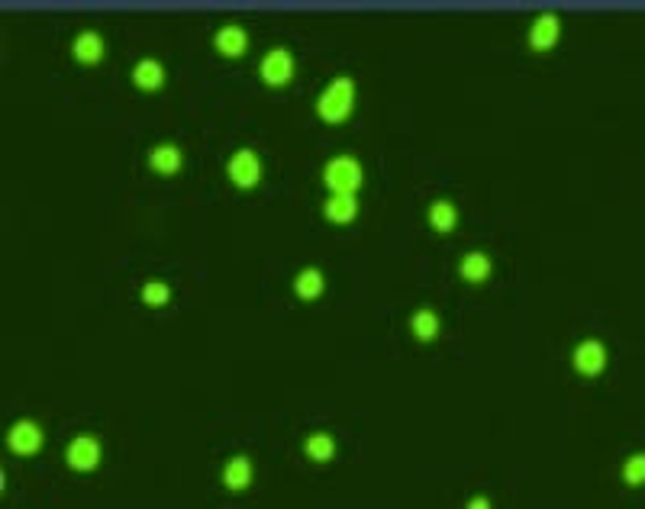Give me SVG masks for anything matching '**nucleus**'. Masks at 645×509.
I'll use <instances>...</instances> for the list:
<instances>
[{"label":"nucleus","mask_w":645,"mask_h":509,"mask_svg":"<svg viewBox=\"0 0 645 509\" xmlns=\"http://www.w3.org/2000/svg\"><path fill=\"white\" fill-rule=\"evenodd\" d=\"M355 110V81L352 77H332L316 97V117L330 126H339Z\"/></svg>","instance_id":"f257e3e1"},{"label":"nucleus","mask_w":645,"mask_h":509,"mask_svg":"<svg viewBox=\"0 0 645 509\" xmlns=\"http://www.w3.org/2000/svg\"><path fill=\"white\" fill-rule=\"evenodd\" d=\"M322 181H326V187H330L332 194L355 197V190L362 187V181H365V171H362V162L352 158V155H336V158H330V162L322 165Z\"/></svg>","instance_id":"f03ea898"},{"label":"nucleus","mask_w":645,"mask_h":509,"mask_svg":"<svg viewBox=\"0 0 645 509\" xmlns=\"http://www.w3.org/2000/svg\"><path fill=\"white\" fill-rule=\"evenodd\" d=\"M294 71H298L294 55H290V49H284V45L268 49L262 55V61H258V75H262V81L268 87H284L290 77H294Z\"/></svg>","instance_id":"7ed1b4c3"},{"label":"nucleus","mask_w":645,"mask_h":509,"mask_svg":"<svg viewBox=\"0 0 645 509\" xmlns=\"http://www.w3.org/2000/svg\"><path fill=\"white\" fill-rule=\"evenodd\" d=\"M43 441H45L43 425L33 423V419H17L7 432V448L13 451V455H20V458L39 455V451H43Z\"/></svg>","instance_id":"20e7f679"},{"label":"nucleus","mask_w":645,"mask_h":509,"mask_svg":"<svg viewBox=\"0 0 645 509\" xmlns=\"http://www.w3.org/2000/svg\"><path fill=\"white\" fill-rule=\"evenodd\" d=\"M103 458V448H101V439L91 432L85 435H75V439L69 441V448H65V465L71 467V471H94V467L101 465Z\"/></svg>","instance_id":"39448f33"},{"label":"nucleus","mask_w":645,"mask_h":509,"mask_svg":"<svg viewBox=\"0 0 645 509\" xmlns=\"http://www.w3.org/2000/svg\"><path fill=\"white\" fill-rule=\"evenodd\" d=\"M226 174H230V181L236 187L249 190V187L262 181V158H258L255 149H236L230 155V162H226Z\"/></svg>","instance_id":"423d86ee"},{"label":"nucleus","mask_w":645,"mask_h":509,"mask_svg":"<svg viewBox=\"0 0 645 509\" xmlns=\"http://www.w3.org/2000/svg\"><path fill=\"white\" fill-rule=\"evenodd\" d=\"M571 365H575L577 374H584V377H597V374L607 368V345H603L600 339L577 342L575 351H571Z\"/></svg>","instance_id":"0eeeda50"},{"label":"nucleus","mask_w":645,"mask_h":509,"mask_svg":"<svg viewBox=\"0 0 645 509\" xmlns=\"http://www.w3.org/2000/svg\"><path fill=\"white\" fill-rule=\"evenodd\" d=\"M559 36H561V17L559 13H539V17L533 20V26H529L527 45L533 52H549L555 43H559Z\"/></svg>","instance_id":"6e6552de"},{"label":"nucleus","mask_w":645,"mask_h":509,"mask_svg":"<svg viewBox=\"0 0 645 509\" xmlns=\"http://www.w3.org/2000/svg\"><path fill=\"white\" fill-rule=\"evenodd\" d=\"M213 49L226 55V59H239V55H246L249 49V33L242 23H223L216 33H213Z\"/></svg>","instance_id":"1a4fd4ad"},{"label":"nucleus","mask_w":645,"mask_h":509,"mask_svg":"<svg viewBox=\"0 0 645 509\" xmlns=\"http://www.w3.org/2000/svg\"><path fill=\"white\" fill-rule=\"evenodd\" d=\"M149 168H152L155 174L171 178V174H178V171L184 168V152H181L175 142L152 145V149H149Z\"/></svg>","instance_id":"9d476101"},{"label":"nucleus","mask_w":645,"mask_h":509,"mask_svg":"<svg viewBox=\"0 0 645 509\" xmlns=\"http://www.w3.org/2000/svg\"><path fill=\"white\" fill-rule=\"evenodd\" d=\"M252 458H246V455H233L226 465H223V474H220V481H223V487L230 493H242V490H249L252 487Z\"/></svg>","instance_id":"9b49d317"},{"label":"nucleus","mask_w":645,"mask_h":509,"mask_svg":"<svg viewBox=\"0 0 645 509\" xmlns=\"http://www.w3.org/2000/svg\"><path fill=\"white\" fill-rule=\"evenodd\" d=\"M103 52H107V45H103V36L97 33V29H81V33L71 39V55H75L81 65H97V61L103 59Z\"/></svg>","instance_id":"f8f14e48"},{"label":"nucleus","mask_w":645,"mask_h":509,"mask_svg":"<svg viewBox=\"0 0 645 509\" xmlns=\"http://www.w3.org/2000/svg\"><path fill=\"white\" fill-rule=\"evenodd\" d=\"M322 216L330 222L346 226V222H352L358 216V200L352 194H330L326 204H322Z\"/></svg>","instance_id":"ddd939ff"},{"label":"nucleus","mask_w":645,"mask_h":509,"mask_svg":"<svg viewBox=\"0 0 645 509\" xmlns=\"http://www.w3.org/2000/svg\"><path fill=\"white\" fill-rule=\"evenodd\" d=\"M491 271H494V262H491V254L487 252H468L465 258H461V264H459V274H461V280H468V284H484V280L491 278Z\"/></svg>","instance_id":"4468645a"},{"label":"nucleus","mask_w":645,"mask_h":509,"mask_svg":"<svg viewBox=\"0 0 645 509\" xmlns=\"http://www.w3.org/2000/svg\"><path fill=\"white\" fill-rule=\"evenodd\" d=\"M133 85L143 91H159L165 85V65L159 59H139L133 65Z\"/></svg>","instance_id":"2eb2a0df"},{"label":"nucleus","mask_w":645,"mask_h":509,"mask_svg":"<svg viewBox=\"0 0 645 509\" xmlns=\"http://www.w3.org/2000/svg\"><path fill=\"white\" fill-rule=\"evenodd\" d=\"M304 455L314 465H330L332 458H336V439H332V432H310L304 441Z\"/></svg>","instance_id":"dca6fc26"},{"label":"nucleus","mask_w":645,"mask_h":509,"mask_svg":"<svg viewBox=\"0 0 645 509\" xmlns=\"http://www.w3.org/2000/svg\"><path fill=\"white\" fill-rule=\"evenodd\" d=\"M426 220H429V226H433L436 232H452L455 226H459V210H455V204H452V200L439 197V200H433V204H429V210H426Z\"/></svg>","instance_id":"f3484780"},{"label":"nucleus","mask_w":645,"mask_h":509,"mask_svg":"<svg viewBox=\"0 0 645 509\" xmlns=\"http://www.w3.org/2000/svg\"><path fill=\"white\" fill-rule=\"evenodd\" d=\"M410 329H413V335L420 342H433L442 329V319H439V313H436L433 306H420V310L410 316Z\"/></svg>","instance_id":"a211bd4d"},{"label":"nucleus","mask_w":645,"mask_h":509,"mask_svg":"<svg viewBox=\"0 0 645 509\" xmlns=\"http://www.w3.org/2000/svg\"><path fill=\"white\" fill-rule=\"evenodd\" d=\"M322 287H326V278H322L320 268H304V271H298V278H294V294H298L300 300H316L322 294Z\"/></svg>","instance_id":"6ab92c4d"},{"label":"nucleus","mask_w":645,"mask_h":509,"mask_svg":"<svg viewBox=\"0 0 645 509\" xmlns=\"http://www.w3.org/2000/svg\"><path fill=\"white\" fill-rule=\"evenodd\" d=\"M139 300H143L145 306H152V310H159V306H168V300H171V287H168V284H165V280H159V278L145 280L143 290H139Z\"/></svg>","instance_id":"aec40b11"},{"label":"nucleus","mask_w":645,"mask_h":509,"mask_svg":"<svg viewBox=\"0 0 645 509\" xmlns=\"http://www.w3.org/2000/svg\"><path fill=\"white\" fill-rule=\"evenodd\" d=\"M623 484L629 487H642L645 484V451H636V455H629L623 461Z\"/></svg>","instance_id":"412c9836"},{"label":"nucleus","mask_w":645,"mask_h":509,"mask_svg":"<svg viewBox=\"0 0 645 509\" xmlns=\"http://www.w3.org/2000/svg\"><path fill=\"white\" fill-rule=\"evenodd\" d=\"M465 509H494V506H491V500H487V497H471Z\"/></svg>","instance_id":"4be33fe9"}]
</instances>
